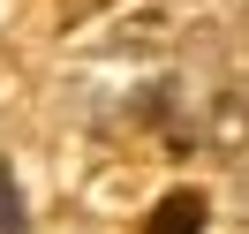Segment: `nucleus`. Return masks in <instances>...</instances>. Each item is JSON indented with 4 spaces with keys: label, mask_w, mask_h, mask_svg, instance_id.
Wrapping results in <instances>:
<instances>
[{
    "label": "nucleus",
    "mask_w": 249,
    "mask_h": 234,
    "mask_svg": "<svg viewBox=\"0 0 249 234\" xmlns=\"http://www.w3.org/2000/svg\"><path fill=\"white\" fill-rule=\"evenodd\" d=\"M0 234H23V197H16V174L0 166Z\"/></svg>",
    "instance_id": "obj_2"
},
{
    "label": "nucleus",
    "mask_w": 249,
    "mask_h": 234,
    "mask_svg": "<svg viewBox=\"0 0 249 234\" xmlns=\"http://www.w3.org/2000/svg\"><path fill=\"white\" fill-rule=\"evenodd\" d=\"M143 234H204V197L196 189H174V197L143 219Z\"/></svg>",
    "instance_id": "obj_1"
}]
</instances>
